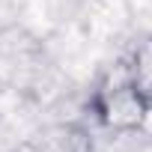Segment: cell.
Here are the masks:
<instances>
[{
	"label": "cell",
	"instance_id": "cell-1",
	"mask_svg": "<svg viewBox=\"0 0 152 152\" xmlns=\"http://www.w3.org/2000/svg\"><path fill=\"white\" fill-rule=\"evenodd\" d=\"M21 152H84V140L69 125H54L36 134L33 140H27Z\"/></svg>",
	"mask_w": 152,
	"mask_h": 152
}]
</instances>
